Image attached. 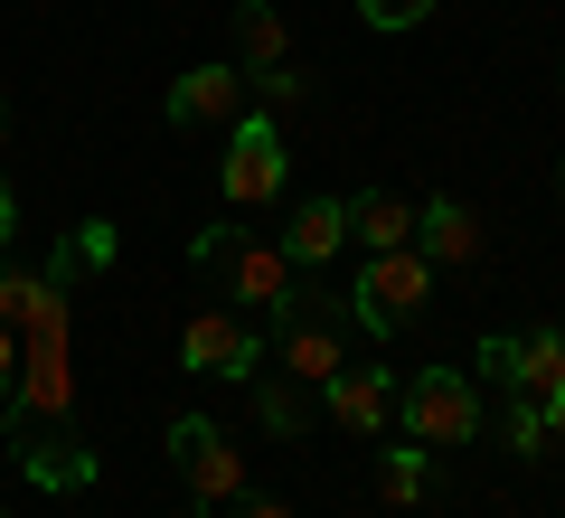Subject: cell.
I'll use <instances>...</instances> for the list:
<instances>
[{
	"label": "cell",
	"instance_id": "1",
	"mask_svg": "<svg viewBox=\"0 0 565 518\" xmlns=\"http://www.w3.org/2000/svg\"><path fill=\"white\" fill-rule=\"evenodd\" d=\"M396 424H405V443H424V453L471 443V434L490 424L481 378H471V368H415V378H405V397H396Z\"/></svg>",
	"mask_w": 565,
	"mask_h": 518
},
{
	"label": "cell",
	"instance_id": "2",
	"mask_svg": "<svg viewBox=\"0 0 565 518\" xmlns=\"http://www.w3.org/2000/svg\"><path fill=\"white\" fill-rule=\"evenodd\" d=\"M199 264H217V274H226V302H245V311H264V320H292V311H302L282 245H255V236L207 226V236H199Z\"/></svg>",
	"mask_w": 565,
	"mask_h": 518
},
{
	"label": "cell",
	"instance_id": "3",
	"mask_svg": "<svg viewBox=\"0 0 565 518\" xmlns=\"http://www.w3.org/2000/svg\"><path fill=\"white\" fill-rule=\"evenodd\" d=\"M282 170H292V151H282V123L264 114V104H245V114L226 123V160H217L226 208H264V199H282Z\"/></svg>",
	"mask_w": 565,
	"mask_h": 518
},
{
	"label": "cell",
	"instance_id": "4",
	"mask_svg": "<svg viewBox=\"0 0 565 518\" xmlns=\"http://www.w3.org/2000/svg\"><path fill=\"white\" fill-rule=\"evenodd\" d=\"M424 302H434V264H424L415 245H396V255H367L359 283H349V320H359V330H377V339L405 330Z\"/></svg>",
	"mask_w": 565,
	"mask_h": 518
},
{
	"label": "cell",
	"instance_id": "5",
	"mask_svg": "<svg viewBox=\"0 0 565 518\" xmlns=\"http://www.w3.org/2000/svg\"><path fill=\"white\" fill-rule=\"evenodd\" d=\"M170 462H180V480H189V509H180V518H207L217 499H245V453H236L207 415H180V424H170Z\"/></svg>",
	"mask_w": 565,
	"mask_h": 518
},
{
	"label": "cell",
	"instance_id": "6",
	"mask_svg": "<svg viewBox=\"0 0 565 518\" xmlns=\"http://www.w3.org/2000/svg\"><path fill=\"white\" fill-rule=\"evenodd\" d=\"M481 378H500L519 405H556L565 397V330H519V339H490L481 349Z\"/></svg>",
	"mask_w": 565,
	"mask_h": 518
},
{
	"label": "cell",
	"instance_id": "7",
	"mask_svg": "<svg viewBox=\"0 0 565 518\" xmlns=\"http://www.w3.org/2000/svg\"><path fill=\"white\" fill-rule=\"evenodd\" d=\"M180 368H189V378H236V387H245V378L264 368V339L245 330L236 311H199V320L180 330Z\"/></svg>",
	"mask_w": 565,
	"mask_h": 518
},
{
	"label": "cell",
	"instance_id": "8",
	"mask_svg": "<svg viewBox=\"0 0 565 518\" xmlns=\"http://www.w3.org/2000/svg\"><path fill=\"white\" fill-rule=\"evenodd\" d=\"M245 104H255L245 66H189V76H170V123H180V133H217Z\"/></svg>",
	"mask_w": 565,
	"mask_h": 518
},
{
	"label": "cell",
	"instance_id": "9",
	"mask_svg": "<svg viewBox=\"0 0 565 518\" xmlns=\"http://www.w3.org/2000/svg\"><path fill=\"white\" fill-rule=\"evenodd\" d=\"M274 349H282V378H302L311 397H321V387H330V378H340V368H349L340 330H330V320H311V311L274 320Z\"/></svg>",
	"mask_w": 565,
	"mask_h": 518
},
{
	"label": "cell",
	"instance_id": "10",
	"mask_svg": "<svg viewBox=\"0 0 565 518\" xmlns=\"http://www.w3.org/2000/svg\"><path fill=\"white\" fill-rule=\"evenodd\" d=\"M321 405H330L340 434H386V415H396V378H386V368H340V378L321 387Z\"/></svg>",
	"mask_w": 565,
	"mask_h": 518
},
{
	"label": "cell",
	"instance_id": "11",
	"mask_svg": "<svg viewBox=\"0 0 565 518\" xmlns=\"http://www.w3.org/2000/svg\"><path fill=\"white\" fill-rule=\"evenodd\" d=\"M415 255L434 264V274H444V264H471L481 255V218H471L462 199H424L415 208Z\"/></svg>",
	"mask_w": 565,
	"mask_h": 518
},
{
	"label": "cell",
	"instance_id": "12",
	"mask_svg": "<svg viewBox=\"0 0 565 518\" xmlns=\"http://www.w3.org/2000/svg\"><path fill=\"white\" fill-rule=\"evenodd\" d=\"M349 245V199H302L292 208V226H282V264L302 274V264H330Z\"/></svg>",
	"mask_w": 565,
	"mask_h": 518
},
{
	"label": "cell",
	"instance_id": "13",
	"mask_svg": "<svg viewBox=\"0 0 565 518\" xmlns=\"http://www.w3.org/2000/svg\"><path fill=\"white\" fill-rule=\"evenodd\" d=\"M349 236H359L367 255H396V245H415V208H405L396 189H359V199H349Z\"/></svg>",
	"mask_w": 565,
	"mask_h": 518
},
{
	"label": "cell",
	"instance_id": "14",
	"mask_svg": "<svg viewBox=\"0 0 565 518\" xmlns=\"http://www.w3.org/2000/svg\"><path fill=\"white\" fill-rule=\"evenodd\" d=\"M282 47H292V29H282L274 0H236V57H245V76L282 66Z\"/></svg>",
	"mask_w": 565,
	"mask_h": 518
},
{
	"label": "cell",
	"instance_id": "15",
	"mask_svg": "<svg viewBox=\"0 0 565 518\" xmlns=\"http://www.w3.org/2000/svg\"><path fill=\"white\" fill-rule=\"evenodd\" d=\"M377 490H386V509H415V499L434 490V462H424V443H396V453H377Z\"/></svg>",
	"mask_w": 565,
	"mask_h": 518
},
{
	"label": "cell",
	"instance_id": "16",
	"mask_svg": "<svg viewBox=\"0 0 565 518\" xmlns=\"http://www.w3.org/2000/svg\"><path fill=\"white\" fill-rule=\"evenodd\" d=\"M245 85H255V104H264V114H282V104H311V76H302L292 57H282V66H264V76H245Z\"/></svg>",
	"mask_w": 565,
	"mask_h": 518
},
{
	"label": "cell",
	"instance_id": "17",
	"mask_svg": "<svg viewBox=\"0 0 565 518\" xmlns=\"http://www.w3.org/2000/svg\"><path fill=\"white\" fill-rule=\"evenodd\" d=\"M255 405H264V424H274V434H302V397H292L282 378H255Z\"/></svg>",
	"mask_w": 565,
	"mask_h": 518
},
{
	"label": "cell",
	"instance_id": "18",
	"mask_svg": "<svg viewBox=\"0 0 565 518\" xmlns=\"http://www.w3.org/2000/svg\"><path fill=\"white\" fill-rule=\"evenodd\" d=\"M500 424H509V453H519V462H537V453H546V415H537V405L509 397V415H500Z\"/></svg>",
	"mask_w": 565,
	"mask_h": 518
},
{
	"label": "cell",
	"instance_id": "19",
	"mask_svg": "<svg viewBox=\"0 0 565 518\" xmlns=\"http://www.w3.org/2000/svg\"><path fill=\"white\" fill-rule=\"evenodd\" d=\"M359 20L367 29H424V20H434V0H359Z\"/></svg>",
	"mask_w": 565,
	"mask_h": 518
},
{
	"label": "cell",
	"instance_id": "20",
	"mask_svg": "<svg viewBox=\"0 0 565 518\" xmlns=\"http://www.w3.org/2000/svg\"><path fill=\"white\" fill-rule=\"evenodd\" d=\"M66 255H76V264H114V226H104V218H85L76 236H66Z\"/></svg>",
	"mask_w": 565,
	"mask_h": 518
},
{
	"label": "cell",
	"instance_id": "21",
	"mask_svg": "<svg viewBox=\"0 0 565 518\" xmlns=\"http://www.w3.org/2000/svg\"><path fill=\"white\" fill-rule=\"evenodd\" d=\"M10 378H20V330L0 320V415H10Z\"/></svg>",
	"mask_w": 565,
	"mask_h": 518
},
{
	"label": "cell",
	"instance_id": "22",
	"mask_svg": "<svg viewBox=\"0 0 565 518\" xmlns=\"http://www.w3.org/2000/svg\"><path fill=\"white\" fill-rule=\"evenodd\" d=\"M236 509H245V518H292V499H274V490H245Z\"/></svg>",
	"mask_w": 565,
	"mask_h": 518
},
{
	"label": "cell",
	"instance_id": "23",
	"mask_svg": "<svg viewBox=\"0 0 565 518\" xmlns=\"http://www.w3.org/2000/svg\"><path fill=\"white\" fill-rule=\"evenodd\" d=\"M10 236H20V189L0 180V245H10Z\"/></svg>",
	"mask_w": 565,
	"mask_h": 518
},
{
	"label": "cell",
	"instance_id": "24",
	"mask_svg": "<svg viewBox=\"0 0 565 518\" xmlns=\"http://www.w3.org/2000/svg\"><path fill=\"white\" fill-rule=\"evenodd\" d=\"M546 443H565V397H556V405H546Z\"/></svg>",
	"mask_w": 565,
	"mask_h": 518
},
{
	"label": "cell",
	"instance_id": "25",
	"mask_svg": "<svg viewBox=\"0 0 565 518\" xmlns=\"http://www.w3.org/2000/svg\"><path fill=\"white\" fill-rule=\"evenodd\" d=\"M0 151H10V104H0Z\"/></svg>",
	"mask_w": 565,
	"mask_h": 518
},
{
	"label": "cell",
	"instance_id": "26",
	"mask_svg": "<svg viewBox=\"0 0 565 518\" xmlns=\"http://www.w3.org/2000/svg\"><path fill=\"white\" fill-rule=\"evenodd\" d=\"M556 95H565V76H556Z\"/></svg>",
	"mask_w": 565,
	"mask_h": 518
},
{
	"label": "cell",
	"instance_id": "27",
	"mask_svg": "<svg viewBox=\"0 0 565 518\" xmlns=\"http://www.w3.org/2000/svg\"><path fill=\"white\" fill-rule=\"evenodd\" d=\"M0 518H10V509H0Z\"/></svg>",
	"mask_w": 565,
	"mask_h": 518
}]
</instances>
